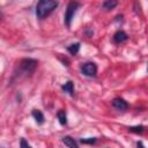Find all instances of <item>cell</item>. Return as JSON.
<instances>
[{
	"label": "cell",
	"mask_w": 148,
	"mask_h": 148,
	"mask_svg": "<svg viewBox=\"0 0 148 148\" xmlns=\"http://www.w3.org/2000/svg\"><path fill=\"white\" fill-rule=\"evenodd\" d=\"M58 6L57 1H52V0H40L37 2L36 6V15L38 18H44L46 17L49 14H51Z\"/></svg>",
	"instance_id": "1"
},
{
	"label": "cell",
	"mask_w": 148,
	"mask_h": 148,
	"mask_svg": "<svg viewBox=\"0 0 148 148\" xmlns=\"http://www.w3.org/2000/svg\"><path fill=\"white\" fill-rule=\"evenodd\" d=\"M79 6H80V3L79 2H75V1H72V2H69L67 5V9H66V13H65V24L68 28L71 27V22H72L73 17H74V15H75Z\"/></svg>",
	"instance_id": "2"
},
{
	"label": "cell",
	"mask_w": 148,
	"mask_h": 148,
	"mask_svg": "<svg viewBox=\"0 0 148 148\" xmlns=\"http://www.w3.org/2000/svg\"><path fill=\"white\" fill-rule=\"evenodd\" d=\"M37 65H38V61L37 60H34V59H23L20 62V69L24 74H30V73H32L36 69Z\"/></svg>",
	"instance_id": "3"
},
{
	"label": "cell",
	"mask_w": 148,
	"mask_h": 148,
	"mask_svg": "<svg viewBox=\"0 0 148 148\" xmlns=\"http://www.w3.org/2000/svg\"><path fill=\"white\" fill-rule=\"evenodd\" d=\"M81 71L86 76H95L97 73V66L94 62H86L81 66Z\"/></svg>",
	"instance_id": "4"
},
{
	"label": "cell",
	"mask_w": 148,
	"mask_h": 148,
	"mask_svg": "<svg viewBox=\"0 0 148 148\" xmlns=\"http://www.w3.org/2000/svg\"><path fill=\"white\" fill-rule=\"evenodd\" d=\"M112 105H113V108H116L117 110H120V111H125V110H127V108H128L127 102H126L125 99L120 98V97L114 98V99L112 101Z\"/></svg>",
	"instance_id": "5"
},
{
	"label": "cell",
	"mask_w": 148,
	"mask_h": 148,
	"mask_svg": "<svg viewBox=\"0 0 148 148\" xmlns=\"http://www.w3.org/2000/svg\"><path fill=\"white\" fill-rule=\"evenodd\" d=\"M127 38H128L127 34L124 32L123 30H119V31H117V32L113 35V40H114L116 43H123V42L127 40Z\"/></svg>",
	"instance_id": "6"
},
{
	"label": "cell",
	"mask_w": 148,
	"mask_h": 148,
	"mask_svg": "<svg viewBox=\"0 0 148 148\" xmlns=\"http://www.w3.org/2000/svg\"><path fill=\"white\" fill-rule=\"evenodd\" d=\"M62 142H64L68 148H79L77 142H76L73 138H71V136H64V138H62Z\"/></svg>",
	"instance_id": "7"
},
{
	"label": "cell",
	"mask_w": 148,
	"mask_h": 148,
	"mask_svg": "<svg viewBox=\"0 0 148 148\" xmlns=\"http://www.w3.org/2000/svg\"><path fill=\"white\" fill-rule=\"evenodd\" d=\"M32 117L35 118V120H36L37 124H43L44 116H43L42 111H39V110H32Z\"/></svg>",
	"instance_id": "8"
},
{
	"label": "cell",
	"mask_w": 148,
	"mask_h": 148,
	"mask_svg": "<svg viewBox=\"0 0 148 148\" xmlns=\"http://www.w3.org/2000/svg\"><path fill=\"white\" fill-rule=\"evenodd\" d=\"M62 90L65 92H68L71 96H73V91H74V86H73V82L72 81H67L65 84H62Z\"/></svg>",
	"instance_id": "9"
},
{
	"label": "cell",
	"mask_w": 148,
	"mask_h": 148,
	"mask_svg": "<svg viewBox=\"0 0 148 148\" xmlns=\"http://www.w3.org/2000/svg\"><path fill=\"white\" fill-rule=\"evenodd\" d=\"M57 117L59 119V123L61 125H66L67 124V117H66V111L64 110H59L58 113H57Z\"/></svg>",
	"instance_id": "10"
},
{
	"label": "cell",
	"mask_w": 148,
	"mask_h": 148,
	"mask_svg": "<svg viewBox=\"0 0 148 148\" xmlns=\"http://www.w3.org/2000/svg\"><path fill=\"white\" fill-rule=\"evenodd\" d=\"M102 6H103V8H104L105 10H111V9H113V8L117 6V1L108 0V1H104Z\"/></svg>",
	"instance_id": "11"
},
{
	"label": "cell",
	"mask_w": 148,
	"mask_h": 148,
	"mask_svg": "<svg viewBox=\"0 0 148 148\" xmlns=\"http://www.w3.org/2000/svg\"><path fill=\"white\" fill-rule=\"evenodd\" d=\"M79 49H80V44L79 43H75V44H72V45H69L68 47H67V50H68V52L71 53V54H76L77 52H79Z\"/></svg>",
	"instance_id": "12"
},
{
	"label": "cell",
	"mask_w": 148,
	"mask_h": 148,
	"mask_svg": "<svg viewBox=\"0 0 148 148\" xmlns=\"http://www.w3.org/2000/svg\"><path fill=\"white\" fill-rule=\"evenodd\" d=\"M130 130V132H134V133H142L143 132V130H145V126H132V127H130L128 128Z\"/></svg>",
	"instance_id": "13"
},
{
	"label": "cell",
	"mask_w": 148,
	"mask_h": 148,
	"mask_svg": "<svg viewBox=\"0 0 148 148\" xmlns=\"http://www.w3.org/2000/svg\"><path fill=\"white\" fill-rule=\"evenodd\" d=\"M96 138H88V139H81L80 141L82 142V143H95L96 142Z\"/></svg>",
	"instance_id": "14"
},
{
	"label": "cell",
	"mask_w": 148,
	"mask_h": 148,
	"mask_svg": "<svg viewBox=\"0 0 148 148\" xmlns=\"http://www.w3.org/2000/svg\"><path fill=\"white\" fill-rule=\"evenodd\" d=\"M20 148H31V146L27 142L25 139H21V142H20Z\"/></svg>",
	"instance_id": "15"
},
{
	"label": "cell",
	"mask_w": 148,
	"mask_h": 148,
	"mask_svg": "<svg viewBox=\"0 0 148 148\" xmlns=\"http://www.w3.org/2000/svg\"><path fill=\"white\" fill-rule=\"evenodd\" d=\"M136 147H138V148H145V147H143V145H142V142H141V141H139V142H138V143H136Z\"/></svg>",
	"instance_id": "16"
}]
</instances>
